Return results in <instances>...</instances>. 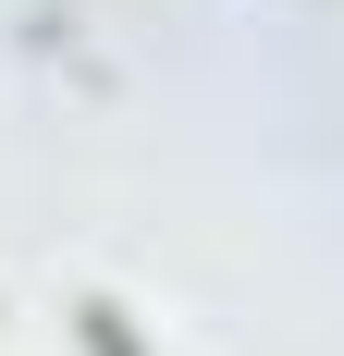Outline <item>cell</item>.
Here are the masks:
<instances>
[{"instance_id": "6da1fadb", "label": "cell", "mask_w": 344, "mask_h": 356, "mask_svg": "<svg viewBox=\"0 0 344 356\" xmlns=\"http://www.w3.org/2000/svg\"><path fill=\"white\" fill-rule=\"evenodd\" d=\"M74 320H86V356H136L123 344V307H74Z\"/></svg>"}]
</instances>
